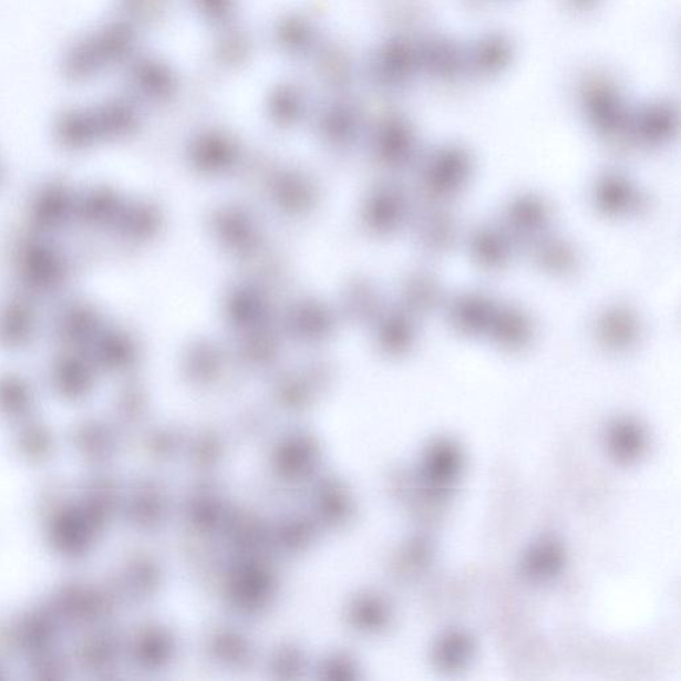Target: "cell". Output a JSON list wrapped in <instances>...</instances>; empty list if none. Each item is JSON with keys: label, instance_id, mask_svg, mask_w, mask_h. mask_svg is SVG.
<instances>
[{"label": "cell", "instance_id": "cell-1", "mask_svg": "<svg viewBox=\"0 0 681 681\" xmlns=\"http://www.w3.org/2000/svg\"><path fill=\"white\" fill-rule=\"evenodd\" d=\"M473 174V164L466 152L446 147L435 151L429 158L423 178L429 195L436 203L447 202L466 188Z\"/></svg>", "mask_w": 681, "mask_h": 681}, {"label": "cell", "instance_id": "cell-5", "mask_svg": "<svg viewBox=\"0 0 681 681\" xmlns=\"http://www.w3.org/2000/svg\"><path fill=\"white\" fill-rule=\"evenodd\" d=\"M594 203L608 216H626L640 207V195L630 178L619 172H607L594 187Z\"/></svg>", "mask_w": 681, "mask_h": 681}, {"label": "cell", "instance_id": "cell-2", "mask_svg": "<svg viewBox=\"0 0 681 681\" xmlns=\"http://www.w3.org/2000/svg\"><path fill=\"white\" fill-rule=\"evenodd\" d=\"M550 223V209L545 202L533 195H524L514 198L508 205L502 225L515 243L532 244L548 234Z\"/></svg>", "mask_w": 681, "mask_h": 681}, {"label": "cell", "instance_id": "cell-12", "mask_svg": "<svg viewBox=\"0 0 681 681\" xmlns=\"http://www.w3.org/2000/svg\"><path fill=\"white\" fill-rule=\"evenodd\" d=\"M473 651L472 640L464 632H450L435 647V661L443 670H457L466 664Z\"/></svg>", "mask_w": 681, "mask_h": 681}, {"label": "cell", "instance_id": "cell-8", "mask_svg": "<svg viewBox=\"0 0 681 681\" xmlns=\"http://www.w3.org/2000/svg\"><path fill=\"white\" fill-rule=\"evenodd\" d=\"M535 264L545 272L567 275L577 268L578 254L570 241L546 234L528 244Z\"/></svg>", "mask_w": 681, "mask_h": 681}, {"label": "cell", "instance_id": "cell-7", "mask_svg": "<svg viewBox=\"0 0 681 681\" xmlns=\"http://www.w3.org/2000/svg\"><path fill=\"white\" fill-rule=\"evenodd\" d=\"M514 243L504 225L486 224L475 229L471 252L482 268L498 270L510 262Z\"/></svg>", "mask_w": 681, "mask_h": 681}, {"label": "cell", "instance_id": "cell-11", "mask_svg": "<svg viewBox=\"0 0 681 681\" xmlns=\"http://www.w3.org/2000/svg\"><path fill=\"white\" fill-rule=\"evenodd\" d=\"M461 461L460 450L452 442L435 443L427 460V475L432 484L443 486L457 478Z\"/></svg>", "mask_w": 681, "mask_h": 681}, {"label": "cell", "instance_id": "cell-13", "mask_svg": "<svg viewBox=\"0 0 681 681\" xmlns=\"http://www.w3.org/2000/svg\"><path fill=\"white\" fill-rule=\"evenodd\" d=\"M561 561H564V554H561L559 546L554 545V541H544V544L535 546L532 553L527 555L526 572L533 578H551L559 571Z\"/></svg>", "mask_w": 681, "mask_h": 681}, {"label": "cell", "instance_id": "cell-4", "mask_svg": "<svg viewBox=\"0 0 681 681\" xmlns=\"http://www.w3.org/2000/svg\"><path fill=\"white\" fill-rule=\"evenodd\" d=\"M486 334L501 349L519 352L530 345L534 323L532 317L517 306H497Z\"/></svg>", "mask_w": 681, "mask_h": 681}, {"label": "cell", "instance_id": "cell-6", "mask_svg": "<svg viewBox=\"0 0 681 681\" xmlns=\"http://www.w3.org/2000/svg\"><path fill=\"white\" fill-rule=\"evenodd\" d=\"M497 306L484 293H464L450 307L448 319L462 336L477 337L487 333Z\"/></svg>", "mask_w": 681, "mask_h": 681}, {"label": "cell", "instance_id": "cell-14", "mask_svg": "<svg viewBox=\"0 0 681 681\" xmlns=\"http://www.w3.org/2000/svg\"><path fill=\"white\" fill-rule=\"evenodd\" d=\"M413 301L421 310H434L442 300V289L435 277L422 275L413 281Z\"/></svg>", "mask_w": 681, "mask_h": 681}, {"label": "cell", "instance_id": "cell-3", "mask_svg": "<svg viewBox=\"0 0 681 681\" xmlns=\"http://www.w3.org/2000/svg\"><path fill=\"white\" fill-rule=\"evenodd\" d=\"M595 334L600 345L610 352H627L639 341L638 316L625 306L608 308L598 317Z\"/></svg>", "mask_w": 681, "mask_h": 681}, {"label": "cell", "instance_id": "cell-9", "mask_svg": "<svg viewBox=\"0 0 681 681\" xmlns=\"http://www.w3.org/2000/svg\"><path fill=\"white\" fill-rule=\"evenodd\" d=\"M458 224L452 211L434 207L423 217L421 240L432 254H443L452 248L457 240Z\"/></svg>", "mask_w": 681, "mask_h": 681}, {"label": "cell", "instance_id": "cell-10", "mask_svg": "<svg viewBox=\"0 0 681 681\" xmlns=\"http://www.w3.org/2000/svg\"><path fill=\"white\" fill-rule=\"evenodd\" d=\"M644 434L638 423L619 420L608 430V445L615 458L623 462L638 460L644 450Z\"/></svg>", "mask_w": 681, "mask_h": 681}]
</instances>
